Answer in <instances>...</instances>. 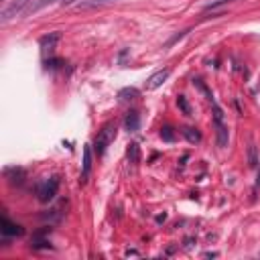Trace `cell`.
I'll use <instances>...</instances> for the list:
<instances>
[{
	"mask_svg": "<svg viewBox=\"0 0 260 260\" xmlns=\"http://www.w3.org/2000/svg\"><path fill=\"white\" fill-rule=\"evenodd\" d=\"M49 234H51V228H49V226L37 230L35 234H33V238H31V244H29V246H31L33 250H47V248H51Z\"/></svg>",
	"mask_w": 260,
	"mask_h": 260,
	"instance_id": "3",
	"label": "cell"
},
{
	"mask_svg": "<svg viewBox=\"0 0 260 260\" xmlns=\"http://www.w3.org/2000/svg\"><path fill=\"white\" fill-rule=\"evenodd\" d=\"M258 165V161H256V148L250 146V167H256Z\"/></svg>",
	"mask_w": 260,
	"mask_h": 260,
	"instance_id": "22",
	"label": "cell"
},
{
	"mask_svg": "<svg viewBox=\"0 0 260 260\" xmlns=\"http://www.w3.org/2000/svg\"><path fill=\"white\" fill-rule=\"evenodd\" d=\"M215 132H217V146L226 148L228 146V128H226L224 122H217V124H215Z\"/></svg>",
	"mask_w": 260,
	"mask_h": 260,
	"instance_id": "12",
	"label": "cell"
},
{
	"mask_svg": "<svg viewBox=\"0 0 260 260\" xmlns=\"http://www.w3.org/2000/svg\"><path fill=\"white\" fill-rule=\"evenodd\" d=\"M177 106L183 110V114H187V116H191V108H189V104H187V100H185V95H179L177 98Z\"/></svg>",
	"mask_w": 260,
	"mask_h": 260,
	"instance_id": "19",
	"label": "cell"
},
{
	"mask_svg": "<svg viewBox=\"0 0 260 260\" xmlns=\"http://www.w3.org/2000/svg\"><path fill=\"white\" fill-rule=\"evenodd\" d=\"M116 124L114 122H106V124L98 130V136H95V141H94V153L98 155V157H102L104 153H106V148L110 146L112 142H114V139H116Z\"/></svg>",
	"mask_w": 260,
	"mask_h": 260,
	"instance_id": "1",
	"label": "cell"
},
{
	"mask_svg": "<svg viewBox=\"0 0 260 260\" xmlns=\"http://www.w3.org/2000/svg\"><path fill=\"white\" fill-rule=\"evenodd\" d=\"M45 63H47V67H51V70H57V67H61V65H63V61H61V59H47Z\"/></svg>",
	"mask_w": 260,
	"mask_h": 260,
	"instance_id": "21",
	"label": "cell"
},
{
	"mask_svg": "<svg viewBox=\"0 0 260 260\" xmlns=\"http://www.w3.org/2000/svg\"><path fill=\"white\" fill-rule=\"evenodd\" d=\"M0 232H2V236L4 238H15V236H23L24 234V228L15 224V222H10L8 217H2V222H0Z\"/></svg>",
	"mask_w": 260,
	"mask_h": 260,
	"instance_id": "5",
	"label": "cell"
},
{
	"mask_svg": "<svg viewBox=\"0 0 260 260\" xmlns=\"http://www.w3.org/2000/svg\"><path fill=\"white\" fill-rule=\"evenodd\" d=\"M55 2H57V0H33L24 12H26V15H33V12H39L41 8H47L51 4H55ZM61 2H63V0H61Z\"/></svg>",
	"mask_w": 260,
	"mask_h": 260,
	"instance_id": "11",
	"label": "cell"
},
{
	"mask_svg": "<svg viewBox=\"0 0 260 260\" xmlns=\"http://www.w3.org/2000/svg\"><path fill=\"white\" fill-rule=\"evenodd\" d=\"M92 173V146H84V165H81V183L88 181V177Z\"/></svg>",
	"mask_w": 260,
	"mask_h": 260,
	"instance_id": "8",
	"label": "cell"
},
{
	"mask_svg": "<svg viewBox=\"0 0 260 260\" xmlns=\"http://www.w3.org/2000/svg\"><path fill=\"white\" fill-rule=\"evenodd\" d=\"M161 139L165 141V142H173L175 141V130L171 126H163L161 128Z\"/></svg>",
	"mask_w": 260,
	"mask_h": 260,
	"instance_id": "17",
	"label": "cell"
},
{
	"mask_svg": "<svg viewBox=\"0 0 260 260\" xmlns=\"http://www.w3.org/2000/svg\"><path fill=\"white\" fill-rule=\"evenodd\" d=\"M230 2H236V0H212V2H208L203 6V12H210V10H215V8H220L224 4H230Z\"/></svg>",
	"mask_w": 260,
	"mask_h": 260,
	"instance_id": "15",
	"label": "cell"
},
{
	"mask_svg": "<svg viewBox=\"0 0 260 260\" xmlns=\"http://www.w3.org/2000/svg\"><path fill=\"white\" fill-rule=\"evenodd\" d=\"M139 90H136V88H124V90H120L118 92V100L120 102H132V100H136V98H139Z\"/></svg>",
	"mask_w": 260,
	"mask_h": 260,
	"instance_id": "13",
	"label": "cell"
},
{
	"mask_svg": "<svg viewBox=\"0 0 260 260\" xmlns=\"http://www.w3.org/2000/svg\"><path fill=\"white\" fill-rule=\"evenodd\" d=\"M63 205L65 203H61V205H55V208H51L47 213H43V215H41V217H43V220H47L49 224H55V222H59L61 220V217H63Z\"/></svg>",
	"mask_w": 260,
	"mask_h": 260,
	"instance_id": "10",
	"label": "cell"
},
{
	"mask_svg": "<svg viewBox=\"0 0 260 260\" xmlns=\"http://www.w3.org/2000/svg\"><path fill=\"white\" fill-rule=\"evenodd\" d=\"M59 183H61L59 175H53V177H49V179L41 181L39 187H37V197H39V201L41 203H49V201L55 199L57 191H59Z\"/></svg>",
	"mask_w": 260,
	"mask_h": 260,
	"instance_id": "2",
	"label": "cell"
},
{
	"mask_svg": "<svg viewBox=\"0 0 260 260\" xmlns=\"http://www.w3.org/2000/svg\"><path fill=\"white\" fill-rule=\"evenodd\" d=\"M108 2H116V0H86V2H79V8H94V6H102Z\"/></svg>",
	"mask_w": 260,
	"mask_h": 260,
	"instance_id": "16",
	"label": "cell"
},
{
	"mask_svg": "<svg viewBox=\"0 0 260 260\" xmlns=\"http://www.w3.org/2000/svg\"><path fill=\"white\" fill-rule=\"evenodd\" d=\"M139 126H141V116H139V112L130 110L126 114V118H124V128L128 132H136V130H139Z\"/></svg>",
	"mask_w": 260,
	"mask_h": 260,
	"instance_id": "9",
	"label": "cell"
},
{
	"mask_svg": "<svg viewBox=\"0 0 260 260\" xmlns=\"http://www.w3.org/2000/svg\"><path fill=\"white\" fill-rule=\"evenodd\" d=\"M187 33H189V31H181V33H177L175 37H171V39L167 41V45H165V47H171V45H175V43H177V41H179V39H183V37H185Z\"/></svg>",
	"mask_w": 260,
	"mask_h": 260,
	"instance_id": "20",
	"label": "cell"
},
{
	"mask_svg": "<svg viewBox=\"0 0 260 260\" xmlns=\"http://www.w3.org/2000/svg\"><path fill=\"white\" fill-rule=\"evenodd\" d=\"M128 161L132 163V165L139 163V144H136V142H132L130 148H128Z\"/></svg>",
	"mask_w": 260,
	"mask_h": 260,
	"instance_id": "18",
	"label": "cell"
},
{
	"mask_svg": "<svg viewBox=\"0 0 260 260\" xmlns=\"http://www.w3.org/2000/svg\"><path fill=\"white\" fill-rule=\"evenodd\" d=\"M169 75H171V70H169V67H167V70H161V71L153 73V75H150V77L146 79L144 88H146V90H157V88H161V86L169 79Z\"/></svg>",
	"mask_w": 260,
	"mask_h": 260,
	"instance_id": "6",
	"label": "cell"
},
{
	"mask_svg": "<svg viewBox=\"0 0 260 260\" xmlns=\"http://www.w3.org/2000/svg\"><path fill=\"white\" fill-rule=\"evenodd\" d=\"M61 39V33H49V35H45V37H41L39 39V47H41V53H43V55H47V51L51 53V49L55 47V43Z\"/></svg>",
	"mask_w": 260,
	"mask_h": 260,
	"instance_id": "7",
	"label": "cell"
},
{
	"mask_svg": "<svg viewBox=\"0 0 260 260\" xmlns=\"http://www.w3.org/2000/svg\"><path fill=\"white\" fill-rule=\"evenodd\" d=\"M31 2H33V0H15V2L8 4V6L2 10V15H0V21H2V23H8L12 17H17V15H21V12H24L26 8H29Z\"/></svg>",
	"mask_w": 260,
	"mask_h": 260,
	"instance_id": "4",
	"label": "cell"
},
{
	"mask_svg": "<svg viewBox=\"0 0 260 260\" xmlns=\"http://www.w3.org/2000/svg\"><path fill=\"white\" fill-rule=\"evenodd\" d=\"M73 2H75V0H63L61 4H63V6H67V4H73Z\"/></svg>",
	"mask_w": 260,
	"mask_h": 260,
	"instance_id": "23",
	"label": "cell"
},
{
	"mask_svg": "<svg viewBox=\"0 0 260 260\" xmlns=\"http://www.w3.org/2000/svg\"><path fill=\"white\" fill-rule=\"evenodd\" d=\"M183 136L187 139V142H191V144H197V142H201V132H199L197 128H191V126L183 128Z\"/></svg>",
	"mask_w": 260,
	"mask_h": 260,
	"instance_id": "14",
	"label": "cell"
}]
</instances>
